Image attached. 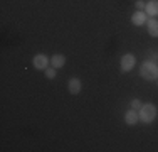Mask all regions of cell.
<instances>
[{
	"label": "cell",
	"instance_id": "cell-1",
	"mask_svg": "<svg viewBox=\"0 0 158 152\" xmlns=\"http://www.w3.org/2000/svg\"><path fill=\"white\" fill-rule=\"evenodd\" d=\"M140 76L145 78V79H148V81H155V79H158V64L153 59L145 61V63L141 64V68H140Z\"/></svg>",
	"mask_w": 158,
	"mask_h": 152
},
{
	"label": "cell",
	"instance_id": "cell-2",
	"mask_svg": "<svg viewBox=\"0 0 158 152\" xmlns=\"http://www.w3.org/2000/svg\"><path fill=\"white\" fill-rule=\"evenodd\" d=\"M138 115H140V120L143 122V123L150 125L153 120L156 118V115H158V108H156V106L153 105V103H145L140 110H138Z\"/></svg>",
	"mask_w": 158,
	"mask_h": 152
},
{
	"label": "cell",
	"instance_id": "cell-3",
	"mask_svg": "<svg viewBox=\"0 0 158 152\" xmlns=\"http://www.w3.org/2000/svg\"><path fill=\"white\" fill-rule=\"evenodd\" d=\"M135 64H136V58L133 54H130V52L125 54L121 58V73H130L135 68Z\"/></svg>",
	"mask_w": 158,
	"mask_h": 152
},
{
	"label": "cell",
	"instance_id": "cell-4",
	"mask_svg": "<svg viewBox=\"0 0 158 152\" xmlns=\"http://www.w3.org/2000/svg\"><path fill=\"white\" fill-rule=\"evenodd\" d=\"M32 63H34V68H35V69L46 71L47 68H49V63H51V59H49L46 54H37V56H34Z\"/></svg>",
	"mask_w": 158,
	"mask_h": 152
},
{
	"label": "cell",
	"instance_id": "cell-5",
	"mask_svg": "<svg viewBox=\"0 0 158 152\" xmlns=\"http://www.w3.org/2000/svg\"><path fill=\"white\" fill-rule=\"evenodd\" d=\"M146 20H148V14L145 10H136L131 15V24L133 25H145Z\"/></svg>",
	"mask_w": 158,
	"mask_h": 152
},
{
	"label": "cell",
	"instance_id": "cell-6",
	"mask_svg": "<svg viewBox=\"0 0 158 152\" xmlns=\"http://www.w3.org/2000/svg\"><path fill=\"white\" fill-rule=\"evenodd\" d=\"M138 120H140V115H138L136 110L130 108V110H128V112L125 113V122H126V125H130V127L136 125V123H138Z\"/></svg>",
	"mask_w": 158,
	"mask_h": 152
},
{
	"label": "cell",
	"instance_id": "cell-7",
	"mask_svg": "<svg viewBox=\"0 0 158 152\" xmlns=\"http://www.w3.org/2000/svg\"><path fill=\"white\" fill-rule=\"evenodd\" d=\"M67 88H69V93H71V95H79V93H81V90H82L81 79H79V78H71Z\"/></svg>",
	"mask_w": 158,
	"mask_h": 152
},
{
	"label": "cell",
	"instance_id": "cell-8",
	"mask_svg": "<svg viewBox=\"0 0 158 152\" xmlns=\"http://www.w3.org/2000/svg\"><path fill=\"white\" fill-rule=\"evenodd\" d=\"M146 30H148V34L152 37H158V20L155 17L146 20Z\"/></svg>",
	"mask_w": 158,
	"mask_h": 152
},
{
	"label": "cell",
	"instance_id": "cell-9",
	"mask_svg": "<svg viewBox=\"0 0 158 152\" xmlns=\"http://www.w3.org/2000/svg\"><path fill=\"white\" fill-rule=\"evenodd\" d=\"M145 12L148 14V17H156L158 15V0H150V2H146Z\"/></svg>",
	"mask_w": 158,
	"mask_h": 152
},
{
	"label": "cell",
	"instance_id": "cell-10",
	"mask_svg": "<svg viewBox=\"0 0 158 152\" xmlns=\"http://www.w3.org/2000/svg\"><path fill=\"white\" fill-rule=\"evenodd\" d=\"M64 64H66V58H64L62 54H54L51 58V66L56 68V69H61V68H64Z\"/></svg>",
	"mask_w": 158,
	"mask_h": 152
},
{
	"label": "cell",
	"instance_id": "cell-11",
	"mask_svg": "<svg viewBox=\"0 0 158 152\" xmlns=\"http://www.w3.org/2000/svg\"><path fill=\"white\" fill-rule=\"evenodd\" d=\"M44 73H46V78H47V79H56V76H57V69L51 66V68H47Z\"/></svg>",
	"mask_w": 158,
	"mask_h": 152
},
{
	"label": "cell",
	"instance_id": "cell-12",
	"mask_svg": "<svg viewBox=\"0 0 158 152\" xmlns=\"http://www.w3.org/2000/svg\"><path fill=\"white\" fill-rule=\"evenodd\" d=\"M130 106H131V108H133V110H140L141 106H143V103H141L140 100H138V98H135V100H131Z\"/></svg>",
	"mask_w": 158,
	"mask_h": 152
},
{
	"label": "cell",
	"instance_id": "cell-13",
	"mask_svg": "<svg viewBox=\"0 0 158 152\" xmlns=\"http://www.w3.org/2000/svg\"><path fill=\"white\" fill-rule=\"evenodd\" d=\"M135 7H136L138 10H145V7H146V3L143 2V0H136L135 2Z\"/></svg>",
	"mask_w": 158,
	"mask_h": 152
},
{
	"label": "cell",
	"instance_id": "cell-14",
	"mask_svg": "<svg viewBox=\"0 0 158 152\" xmlns=\"http://www.w3.org/2000/svg\"><path fill=\"white\" fill-rule=\"evenodd\" d=\"M156 83H158V79H156Z\"/></svg>",
	"mask_w": 158,
	"mask_h": 152
}]
</instances>
